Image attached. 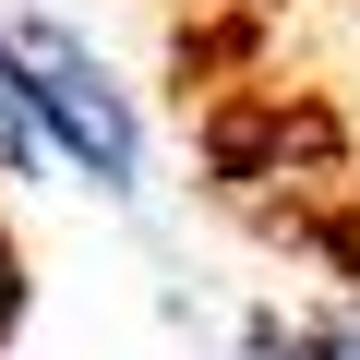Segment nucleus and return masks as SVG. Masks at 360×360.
I'll use <instances>...</instances> for the list:
<instances>
[{"instance_id": "obj_3", "label": "nucleus", "mask_w": 360, "mask_h": 360, "mask_svg": "<svg viewBox=\"0 0 360 360\" xmlns=\"http://www.w3.org/2000/svg\"><path fill=\"white\" fill-rule=\"evenodd\" d=\"M49 144H37V120H25V96H13V72H0V168H37Z\"/></svg>"}, {"instance_id": "obj_4", "label": "nucleus", "mask_w": 360, "mask_h": 360, "mask_svg": "<svg viewBox=\"0 0 360 360\" xmlns=\"http://www.w3.org/2000/svg\"><path fill=\"white\" fill-rule=\"evenodd\" d=\"M13 324H25V252H13V229H0V348H13Z\"/></svg>"}, {"instance_id": "obj_2", "label": "nucleus", "mask_w": 360, "mask_h": 360, "mask_svg": "<svg viewBox=\"0 0 360 360\" xmlns=\"http://www.w3.org/2000/svg\"><path fill=\"white\" fill-rule=\"evenodd\" d=\"M240 360H360V324H276V312H264Z\"/></svg>"}, {"instance_id": "obj_1", "label": "nucleus", "mask_w": 360, "mask_h": 360, "mask_svg": "<svg viewBox=\"0 0 360 360\" xmlns=\"http://www.w3.org/2000/svg\"><path fill=\"white\" fill-rule=\"evenodd\" d=\"M0 72H13L37 144H60L72 168H96L108 193H132V168H144V132H132V96L96 72V49L49 13H0Z\"/></svg>"}]
</instances>
